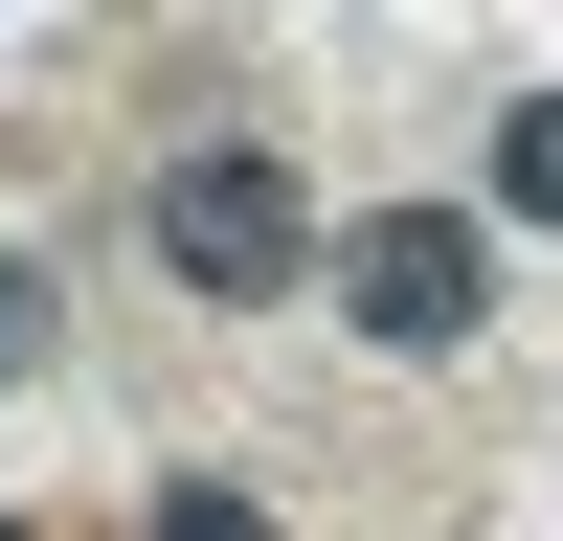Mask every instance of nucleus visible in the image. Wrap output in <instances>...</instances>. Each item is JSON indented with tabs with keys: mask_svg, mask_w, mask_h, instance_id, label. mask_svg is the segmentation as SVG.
<instances>
[{
	"mask_svg": "<svg viewBox=\"0 0 563 541\" xmlns=\"http://www.w3.org/2000/svg\"><path fill=\"white\" fill-rule=\"evenodd\" d=\"M158 270H180V294H294V270H316L294 158H271V135H203V158H158Z\"/></svg>",
	"mask_w": 563,
	"mask_h": 541,
	"instance_id": "1",
	"label": "nucleus"
},
{
	"mask_svg": "<svg viewBox=\"0 0 563 541\" xmlns=\"http://www.w3.org/2000/svg\"><path fill=\"white\" fill-rule=\"evenodd\" d=\"M474 294H496V249H474L451 203H384V225H339V316H361L384 361H451V339H474Z\"/></svg>",
	"mask_w": 563,
	"mask_h": 541,
	"instance_id": "2",
	"label": "nucleus"
},
{
	"mask_svg": "<svg viewBox=\"0 0 563 541\" xmlns=\"http://www.w3.org/2000/svg\"><path fill=\"white\" fill-rule=\"evenodd\" d=\"M496 203L563 225V90H519V113H496Z\"/></svg>",
	"mask_w": 563,
	"mask_h": 541,
	"instance_id": "3",
	"label": "nucleus"
},
{
	"mask_svg": "<svg viewBox=\"0 0 563 541\" xmlns=\"http://www.w3.org/2000/svg\"><path fill=\"white\" fill-rule=\"evenodd\" d=\"M45 316H68V294H45V249H23V225H0V384H23V361H45Z\"/></svg>",
	"mask_w": 563,
	"mask_h": 541,
	"instance_id": "4",
	"label": "nucleus"
},
{
	"mask_svg": "<svg viewBox=\"0 0 563 541\" xmlns=\"http://www.w3.org/2000/svg\"><path fill=\"white\" fill-rule=\"evenodd\" d=\"M158 541H271V496H225V474H180V496H158Z\"/></svg>",
	"mask_w": 563,
	"mask_h": 541,
	"instance_id": "5",
	"label": "nucleus"
},
{
	"mask_svg": "<svg viewBox=\"0 0 563 541\" xmlns=\"http://www.w3.org/2000/svg\"><path fill=\"white\" fill-rule=\"evenodd\" d=\"M0 541H23V519H0Z\"/></svg>",
	"mask_w": 563,
	"mask_h": 541,
	"instance_id": "6",
	"label": "nucleus"
}]
</instances>
